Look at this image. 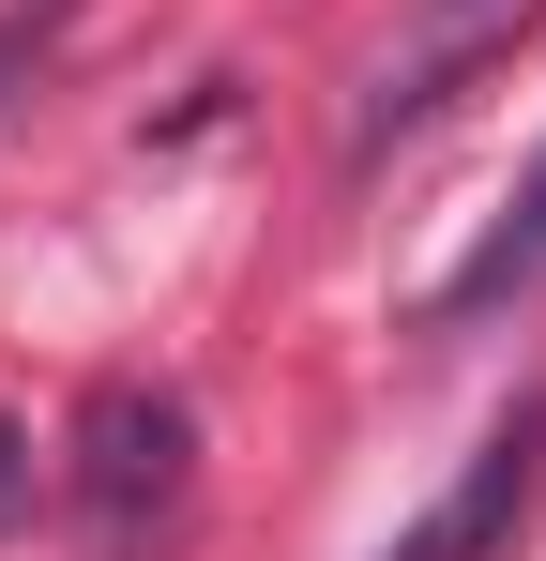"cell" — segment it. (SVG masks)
<instances>
[{
    "label": "cell",
    "instance_id": "obj_1",
    "mask_svg": "<svg viewBox=\"0 0 546 561\" xmlns=\"http://www.w3.org/2000/svg\"><path fill=\"white\" fill-rule=\"evenodd\" d=\"M182 470H197V410L152 394V379H106L77 410V531L91 561H137L152 531L182 516Z\"/></svg>",
    "mask_w": 546,
    "mask_h": 561
},
{
    "label": "cell",
    "instance_id": "obj_2",
    "mask_svg": "<svg viewBox=\"0 0 546 561\" xmlns=\"http://www.w3.org/2000/svg\"><path fill=\"white\" fill-rule=\"evenodd\" d=\"M532 15H546V0H410V31H395V46L364 61L350 152H395L410 122H441V106H455V77H470V61H501V46H516Z\"/></svg>",
    "mask_w": 546,
    "mask_h": 561
},
{
    "label": "cell",
    "instance_id": "obj_3",
    "mask_svg": "<svg viewBox=\"0 0 546 561\" xmlns=\"http://www.w3.org/2000/svg\"><path fill=\"white\" fill-rule=\"evenodd\" d=\"M532 485H546V379L501 410V425H486V440H470V470H455V485H441V501H425V516H410L379 561H486L516 516H532Z\"/></svg>",
    "mask_w": 546,
    "mask_h": 561
},
{
    "label": "cell",
    "instance_id": "obj_4",
    "mask_svg": "<svg viewBox=\"0 0 546 561\" xmlns=\"http://www.w3.org/2000/svg\"><path fill=\"white\" fill-rule=\"evenodd\" d=\"M546 274V152H532V183H516V213H501V228H486V243H470V259H455V288H441V319L455 334H470V319H501V304H516V288Z\"/></svg>",
    "mask_w": 546,
    "mask_h": 561
},
{
    "label": "cell",
    "instance_id": "obj_5",
    "mask_svg": "<svg viewBox=\"0 0 546 561\" xmlns=\"http://www.w3.org/2000/svg\"><path fill=\"white\" fill-rule=\"evenodd\" d=\"M15 501H31V425H0V531H15Z\"/></svg>",
    "mask_w": 546,
    "mask_h": 561
}]
</instances>
